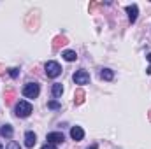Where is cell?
<instances>
[{
    "instance_id": "11",
    "label": "cell",
    "mask_w": 151,
    "mask_h": 149,
    "mask_svg": "<svg viewBox=\"0 0 151 149\" xmlns=\"http://www.w3.org/2000/svg\"><path fill=\"white\" fill-rule=\"evenodd\" d=\"M67 44V39L63 37V35H58V37L53 39V49H60L62 46H65Z\"/></svg>"
},
{
    "instance_id": "4",
    "label": "cell",
    "mask_w": 151,
    "mask_h": 149,
    "mask_svg": "<svg viewBox=\"0 0 151 149\" xmlns=\"http://www.w3.org/2000/svg\"><path fill=\"white\" fill-rule=\"evenodd\" d=\"M72 79H74L76 84H81V86H83V84H88V82H90V74H88L86 70H77Z\"/></svg>"
},
{
    "instance_id": "1",
    "label": "cell",
    "mask_w": 151,
    "mask_h": 149,
    "mask_svg": "<svg viewBox=\"0 0 151 149\" xmlns=\"http://www.w3.org/2000/svg\"><path fill=\"white\" fill-rule=\"evenodd\" d=\"M32 114V104L27 100H19L16 104V116L18 117H28Z\"/></svg>"
},
{
    "instance_id": "17",
    "label": "cell",
    "mask_w": 151,
    "mask_h": 149,
    "mask_svg": "<svg viewBox=\"0 0 151 149\" xmlns=\"http://www.w3.org/2000/svg\"><path fill=\"white\" fill-rule=\"evenodd\" d=\"M47 107H49V109H60V104L53 100V102H47Z\"/></svg>"
},
{
    "instance_id": "12",
    "label": "cell",
    "mask_w": 151,
    "mask_h": 149,
    "mask_svg": "<svg viewBox=\"0 0 151 149\" xmlns=\"http://www.w3.org/2000/svg\"><path fill=\"white\" fill-rule=\"evenodd\" d=\"M84 97H86V95H84V91H83L81 88H79V90H76V93H74V104H76V105H81V104L84 102Z\"/></svg>"
},
{
    "instance_id": "16",
    "label": "cell",
    "mask_w": 151,
    "mask_h": 149,
    "mask_svg": "<svg viewBox=\"0 0 151 149\" xmlns=\"http://www.w3.org/2000/svg\"><path fill=\"white\" fill-rule=\"evenodd\" d=\"M7 149H21V148H19V144H18V142H14V140H11V142L7 144Z\"/></svg>"
},
{
    "instance_id": "13",
    "label": "cell",
    "mask_w": 151,
    "mask_h": 149,
    "mask_svg": "<svg viewBox=\"0 0 151 149\" xmlns=\"http://www.w3.org/2000/svg\"><path fill=\"white\" fill-rule=\"evenodd\" d=\"M51 93H53V97H55V98L62 97V93H63V86H62L60 82H55V84H53V88H51Z\"/></svg>"
},
{
    "instance_id": "8",
    "label": "cell",
    "mask_w": 151,
    "mask_h": 149,
    "mask_svg": "<svg viewBox=\"0 0 151 149\" xmlns=\"http://www.w3.org/2000/svg\"><path fill=\"white\" fill-rule=\"evenodd\" d=\"M70 137H72L74 140H83L84 130H83L81 126H72V128H70Z\"/></svg>"
},
{
    "instance_id": "18",
    "label": "cell",
    "mask_w": 151,
    "mask_h": 149,
    "mask_svg": "<svg viewBox=\"0 0 151 149\" xmlns=\"http://www.w3.org/2000/svg\"><path fill=\"white\" fill-rule=\"evenodd\" d=\"M9 74H11V77H18V74H19V69H9Z\"/></svg>"
},
{
    "instance_id": "7",
    "label": "cell",
    "mask_w": 151,
    "mask_h": 149,
    "mask_svg": "<svg viewBox=\"0 0 151 149\" xmlns=\"http://www.w3.org/2000/svg\"><path fill=\"white\" fill-rule=\"evenodd\" d=\"M127 14H128V19L134 23V21L137 19V14H139V7H137L135 4H132V5H127Z\"/></svg>"
},
{
    "instance_id": "22",
    "label": "cell",
    "mask_w": 151,
    "mask_h": 149,
    "mask_svg": "<svg viewBox=\"0 0 151 149\" xmlns=\"http://www.w3.org/2000/svg\"><path fill=\"white\" fill-rule=\"evenodd\" d=\"M146 72H148V74L151 75V65H150V67H148V69H146Z\"/></svg>"
},
{
    "instance_id": "24",
    "label": "cell",
    "mask_w": 151,
    "mask_h": 149,
    "mask_svg": "<svg viewBox=\"0 0 151 149\" xmlns=\"http://www.w3.org/2000/svg\"><path fill=\"white\" fill-rule=\"evenodd\" d=\"M148 117H150V121H151V111H150V114H148Z\"/></svg>"
},
{
    "instance_id": "25",
    "label": "cell",
    "mask_w": 151,
    "mask_h": 149,
    "mask_svg": "<svg viewBox=\"0 0 151 149\" xmlns=\"http://www.w3.org/2000/svg\"><path fill=\"white\" fill-rule=\"evenodd\" d=\"M2 72H4V70H2V65H0V74H2Z\"/></svg>"
},
{
    "instance_id": "6",
    "label": "cell",
    "mask_w": 151,
    "mask_h": 149,
    "mask_svg": "<svg viewBox=\"0 0 151 149\" xmlns=\"http://www.w3.org/2000/svg\"><path fill=\"white\" fill-rule=\"evenodd\" d=\"M35 142H37V135H35L34 132H27V133H25V146L28 149H32L35 146Z\"/></svg>"
},
{
    "instance_id": "26",
    "label": "cell",
    "mask_w": 151,
    "mask_h": 149,
    "mask_svg": "<svg viewBox=\"0 0 151 149\" xmlns=\"http://www.w3.org/2000/svg\"><path fill=\"white\" fill-rule=\"evenodd\" d=\"M0 149H4V146H2V144H0Z\"/></svg>"
},
{
    "instance_id": "15",
    "label": "cell",
    "mask_w": 151,
    "mask_h": 149,
    "mask_svg": "<svg viewBox=\"0 0 151 149\" xmlns=\"http://www.w3.org/2000/svg\"><path fill=\"white\" fill-rule=\"evenodd\" d=\"M67 62H74V60H77V54H76V51H63V54H62Z\"/></svg>"
},
{
    "instance_id": "10",
    "label": "cell",
    "mask_w": 151,
    "mask_h": 149,
    "mask_svg": "<svg viewBox=\"0 0 151 149\" xmlns=\"http://www.w3.org/2000/svg\"><path fill=\"white\" fill-rule=\"evenodd\" d=\"M4 98H5V104H7V105H11V104L14 102V98H16L14 90H11V88H9V90H5V91H4Z\"/></svg>"
},
{
    "instance_id": "21",
    "label": "cell",
    "mask_w": 151,
    "mask_h": 149,
    "mask_svg": "<svg viewBox=\"0 0 151 149\" xmlns=\"http://www.w3.org/2000/svg\"><path fill=\"white\" fill-rule=\"evenodd\" d=\"M97 148H99L97 144H91V146H90V148H88V149H97Z\"/></svg>"
},
{
    "instance_id": "5",
    "label": "cell",
    "mask_w": 151,
    "mask_h": 149,
    "mask_svg": "<svg viewBox=\"0 0 151 149\" xmlns=\"http://www.w3.org/2000/svg\"><path fill=\"white\" fill-rule=\"evenodd\" d=\"M46 140H47L49 144H60V142H63V140H65V137H63V133H62V132H51V133H47Z\"/></svg>"
},
{
    "instance_id": "19",
    "label": "cell",
    "mask_w": 151,
    "mask_h": 149,
    "mask_svg": "<svg viewBox=\"0 0 151 149\" xmlns=\"http://www.w3.org/2000/svg\"><path fill=\"white\" fill-rule=\"evenodd\" d=\"M42 149H56V146H55V144H49V142H46V144L42 146Z\"/></svg>"
},
{
    "instance_id": "20",
    "label": "cell",
    "mask_w": 151,
    "mask_h": 149,
    "mask_svg": "<svg viewBox=\"0 0 151 149\" xmlns=\"http://www.w3.org/2000/svg\"><path fill=\"white\" fill-rule=\"evenodd\" d=\"M100 4H97V2H93V4H90V11H93V9H97Z\"/></svg>"
},
{
    "instance_id": "14",
    "label": "cell",
    "mask_w": 151,
    "mask_h": 149,
    "mask_svg": "<svg viewBox=\"0 0 151 149\" xmlns=\"http://www.w3.org/2000/svg\"><path fill=\"white\" fill-rule=\"evenodd\" d=\"M100 77L104 79V81H113L114 79V72L111 69H104L102 72H100Z\"/></svg>"
},
{
    "instance_id": "2",
    "label": "cell",
    "mask_w": 151,
    "mask_h": 149,
    "mask_svg": "<svg viewBox=\"0 0 151 149\" xmlns=\"http://www.w3.org/2000/svg\"><path fill=\"white\" fill-rule=\"evenodd\" d=\"M44 69H46V75L51 77V79H55V77H58V75L62 74V67L56 62H47Z\"/></svg>"
},
{
    "instance_id": "3",
    "label": "cell",
    "mask_w": 151,
    "mask_h": 149,
    "mask_svg": "<svg viewBox=\"0 0 151 149\" xmlns=\"http://www.w3.org/2000/svg\"><path fill=\"white\" fill-rule=\"evenodd\" d=\"M39 91H40V90H39L37 82H27L25 88H23V95H25L27 98H37Z\"/></svg>"
},
{
    "instance_id": "9",
    "label": "cell",
    "mask_w": 151,
    "mask_h": 149,
    "mask_svg": "<svg viewBox=\"0 0 151 149\" xmlns=\"http://www.w3.org/2000/svg\"><path fill=\"white\" fill-rule=\"evenodd\" d=\"M12 126L11 125H4L2 128H0V135L4 137V139H12Z\"/></svg>"
},
{
    "instance_id": "23",
    "label": "cell",
    "mask_w": 151,
    "mask_h": 149,
    "mask_svg": "<svg viewBox=\"0 0 151 149\" xmlns=\"http://www.w3.org/2000/svg\"><path fill=\"white\" fill-rule=\"evenodd\" d=\"M146 58H148V60L151 62V53H148V56H146Z\"/></svg>"
}]
</instances>
